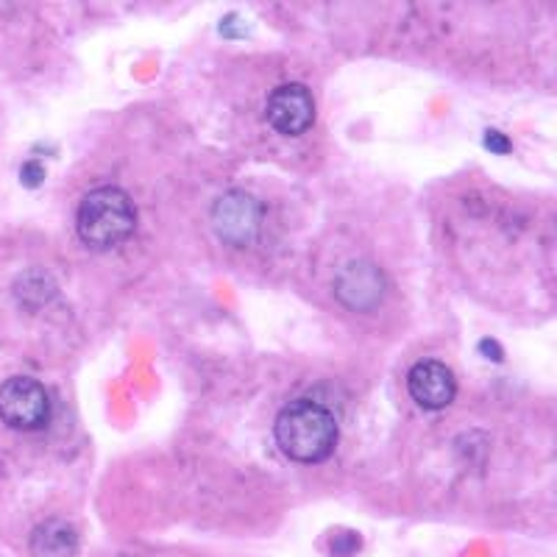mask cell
Listing matches in <instances>:
<instances>
[{"instance_id":"obj_1","label":"cell","mask_w":557,"mask_h":557,"mask_svg":"<svg viewBox=\"0 0 557 557\" xmlns=\"http://www.w3.org/2000/svg\"><path fill=\"white\" fill-rule=\"evenodd\" d=\"M337 421L318 401L298 399L282 407L273 424V437L282 455L296 462H321L337 446Z\"/></svg>"},{"instance_id":"obj_2","label":"cell","mask_w":557,"mask_h":557,"mask_svg":"<svg viewBox=\"0 0 557 557\" xmlns=\"http://www.w3.org/2000/svg\"><path fill=\"white\" fill-rule=\"evenodd\" d=\"M137 228V209L121 187H98L82 198L76 212V232L84 246L109 251L121 246Z\"/></svg>"},{"instance_id":"obj_3","label":"cell","mask_w":557,"mask_h":557,"mask_svg":"<svg viewBox=\"0 0 557 557\" xmlns=\"http://www.w3.org/2000/svg\"><path fill=\"white\" fill-rule=\"evenodd\" d=\"M0 421L12 430L34 432L51 421V396L34 376H12L0 385Z\"/></svg>"},{"instance_id":"obj_4","label":"cell","mask_w":557,"mask_h":557,"mask_svg":"<svg viewBox=\"0 0 557 557\" xmlns=\"http://www.w3.org/2000/svg\"><path fill=\"white\" fill-rule=\"evenodd\" d=\"M262 226V203L246 190H232L212 207V228L223 243L246 248L257 240Z\"/></svg>"},{"instance_id":"obj_5","label":"cell","mask_w":557,"mask_h":557,"mask_svg":"<svg viewBox=\"0 0 557 557\" xmlns=\"http://www.w3.org/2000/svg\"><path fill=\"white\" fill-rule=\"evenodd\" d=\"M265 117L278 134L298 137L315 123V98L305 84H278L268 96Z\"/></svg>"},{"instance_id":"obj_6","label":"cell","mask_w":557,"mask_h":557,"mask_svg":"<svg viewBox=\"0 0 557 557\" xmlns=\"http://www.w3.org/2000/svg\"><path fill=\"white\" fill-rule=\"evenodd\" d=\"M407 391L424 410H444L455 401L457 380L451 368L441 360H421L407 374Z\"/></svg>"},{"instance_id":"obj_7","label":"cell","mask_w":557,"mask_h":557,"mask_svg":"<svg viewBox=\"0 0 557 557\" xmlns=\"http://www.w3.org/2000/svg\"><path fill=\"white\" fill-rule=\"evenodd\" d=\"M335 296L343 307L355 312L374 310L385 296V273L371 262L360 260L343 268L335 282Z\"/></svg>"},{"instance_id":"obj_8","label":"cell","mask_w":557,"mask_h":557,"mask_svg":"<svg viewBox=\"0 0 557 557\" xmlns=\"http://www.w3.org/2000/svg\"><path fill=\"white\" fill-rule=\"evenodd\" d=\"M78 532L76 527L64 519H45L32 530L28 549L34 557H76L78 555Z\"/></svg>"},{"instance_id":"obj_9","label":"cell","mask_w":557,"mask_h":557,"mask_svg":"<svg viewBox=\"0 0 557 557\" xmlns=\"http://www.w3.org/2000/svg\"><path fill=\"white\" fill-rule=\"evenodd\" d=\"M362 549V539L355 530H335L330 535L332 557H355Z\"/></svg>"},{"instance_id":"obj_10","label":"cell","mask_w":557,"mask_h":557,"mask_svg":"<svg viewBox=\"0 0 557 557\" xmlns=\"http://www.w3.org/2000/svg\"><path fill=\"white\" fill-rule=\"evenodd\" d=\"M42 178H45V168L39 165V162H26L23 171H20V182L26 184V187H37Z\"/></svg>"},{"instance_id":"obj_11","label":"cell","mask_w":557,"mask_h":557,"mask_svg":"<svg viewBox=\"0 0 557 557\" xmlns=\"http://www.w3.org/2000/svg\"><path fill=\"white\" fill-rule=\"evenodd\" d=\"M485 143H487V148H491V151H496V153L510 151V139H507L505 134H499V132H485Z\"/></svg>"}]
</instances>
